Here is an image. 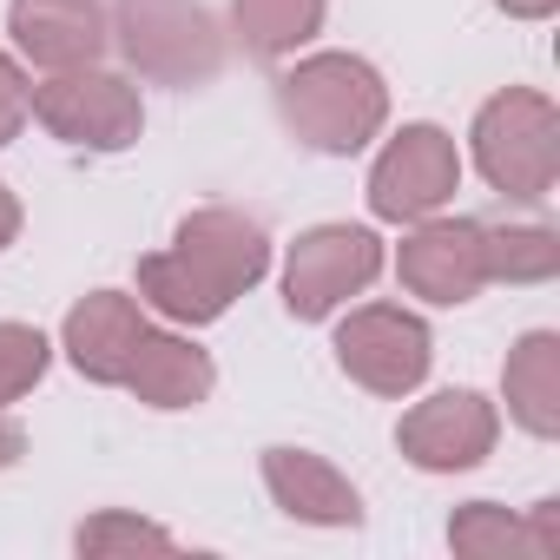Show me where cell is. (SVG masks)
<instances>
[{
    "instance_id": "obj_5",
    "label": "cell",
    "mask_w": 560,
    "mask_h": 560,
    "mask_svg": "<svg viewBox=\"0 0 560 560\" xmlns=\"http://www.w3.org/2000/svg\"><path fill=\"white\" fill-rule=\"evenodd\" d=\"M54 139L67 145H86V152H126L145 126V106H139V86L119 80V73H100V67H67L54 73L47 86H34V106H27Z\"/></svg>"
},
{
    "instance_id": "obj_4",
    "label": "cell",
    "mask_w": 560,
    "mask_h": 560,
    "mask_svg": "<svg viewBox=\"0 0 560 560\" xmlns=\"http://www.w3.org/2000/svg\"><path fill=\"white\" fill-rule=\"evenodd\" d=\"M113 34L159 86H205L224 67V34L198 0H113Z\"/></svg>"
},
{
    "instance_id": "obj_9",
    "label": "cell",
    "mask_w": 560,
    "mask_h": 560,
    "mask_svg": "<svg viewBox=\"0 0 560 560\" xmlns=\"http://www.w3.org/2000/svg\"><path fill=\"white\" fill-rule=\"evenodd\" d=\"M494 435H501V416H494V402L475 396V389H442V396L416 402V409L402 416V429H396L402 455H409L416 468H429V475H462V468L488 462Z\"/></svg>"
},
{
    "instance_id": "obj_23",
    "label": "cell",
    "mask_w": 560,
    "mask_h": 560,
    "mask_svg": "<svg viewBox=\"0 0 560 560\" xmlns=\"http://www.w3.org/2000/svg\"><path fill=\"white\" fill-rule=\"evenodd\" d=\"M21 448H27L21 422H8V416H0V468H14V462H21Z\"/></svg>"
},
{
    "instance_id": "obj_1",
    "label": "cell",
    "mask_w": 560,
    "mask_h": 560,
    "mask_svg": "<svg viewBox=\"0 0 560 560\" xmlns=\"http://www.w3.org/2000/svg\"><path fill=\"white\" fill-rule=\"evenodd\" d=\"M264 270H270L264 224L231 205H205L178 224L172 250L139 257V298L172 324H218L231 298H244Z\"/></svg>"
},
{
    "instance_id": "obj_6",
    "label": "cell",
    "mask_w": 560,
    "mask_h": 560,
    "mask_svg": "<svg viewBox=\"0 0 560 560\" xmlns=\"http://www.w3.org/2000/svg\"><path fill=\"white\" fill-rule=\"evenodd\" d=\"M383 270V244L363 231V224H317L291 244V264H284V304L291 317L317 324L330 317L337 304H350L357 291L376 284Z\"/></svg>"
},
{
    "instance_id": "obj_22",
    "label": "cell",
    "mask_w": 560,
    "mask_h": 560,
    "mask_svg": "<svg viewBox=\"0 0 560 560\" xmlns=\"http://www.w3.org/2000/svg\"><path fill=\"white\" fill-rule=\"evenodd\" d=\"M494 8H501V14H514V21H547L560 0H494Z\"/></svg>"
},
{
    "instance_id": "obj_12",
    "label": "cell",
    "mask_w": 560,
    "mask_h": 560,
    "mask_svg": "<svg viewBox=\"0 0 560 560\" xmlns=\"http://www.w3.org/2000/svg\"><path fill=\"white\" fill-rule=\"evenodd\" d=\"M264 488L291 521H311V527H357L363 521L357 488L311 448H264Z\"/></svg>"
},
{
    "instance_id": "obj_21",
    "label": "cell",
    "mask_w": 560,
    "mask_h": 560,
    "mask_svg": "<svg viewBox=\"0 0 560 560\" xmlns=\"http://www.w3.org/2000/svg\"><path fill=\"white\" fill-rule=\"evenodd\" d=\"M27 106H34V86H27V73L0 54V145H8L21 126H27Z\"/></svg>"
},
{
    "instance_id": "obj_16",
    "label": "cell",
    "mask_w": 560,
    "mask_h": 560,
    "mask_svg": "<svg viewBox=\"0 0 560 560\" xmlns=\"http://www.w3.org/2000/svg\"><path fill=\"white\" fill-rule=\"evenodd\" d=\"M501 383H508V416L527 435H540V442L560 435V337L553 330L521 337L508 370H501Z\"/></svg>"
},
{
    "instance_id": "obj_8",
    "label": "cell",
    "mask_w": 560,
    "mask_h": 560,
    "mask_svg": "<svg viewBox=\"0 0 560 560\" xmlns=\"http://www.w3.org/2000/svg\"><path fill=\"white\" fill-rule=\"evenodd\" d=\"M429 330L422 317L396 311V304H363L337 324V363L343 376H357L376 396H409L429 376Z\"/></svg>"
},
{
    "instance_id": "obj_24",
    "label": "cell",
    "mask_w": 560,
    "mask_h": 560,
    "mask_svg": "<svg viewBox=\"0 0 560 560\" xmlns=\"http://www.w3.org/2000/svg\"><path fill=\"white\" fill-rule=\"evenodd\" d=\"M14 231H21V205H14V191L0 185V250L14 244Z\"/></svg>"
},
{
    "instance_id": "obj_19",
    "label": "cell",
    "mask_w": 560,
    "mask_h": 560,
    "mask_svg": "<svg viewBox=\"0 0 560 560\" xmlns=\"http://www.w3.org/2000/svg\"><path fill=\"white\" fill-rule=\"evenodd\" d=\"M73 540H80V553H172L178 547L165 527H152L139 514H93Z\"/></svg>"
},
{
    "instance_id": "obj_3",
    "label": "cell",
    "mask_w": 560,
    "mask_h": 560,
    "mask_svg": "<svg viewBox=\"0 0 560 560\" xmlns=\"http://www.w3.org/2000/svg\"><path fill=\"white\" fill-rule=\"evenodd\" d=\"M475 165L501 198L540 205L560 178V113H553V100H540L527 86L494 93L475 113Z\"/></svg>"
},
{
    "instance_id": "obj_18",
    "label": "cell",
    "mask_w": 560,
    "mask_h": 560,
    "mask_svg": "<svg viewBox=\"0 0 560 560\" xmlns=\"http://www.w3.org/2000/svg\"><path fill=\"white\" fill-rule=\"evenodd\" d=\"M481 250H488V284H547L560 270V237L547 224H481Z\"/></svg>"
},
{
    "instance_id": "obj_2",
    "label": "cell",
    "mask_w": 560,
    "mask_h": 560,
    "mask_svg": "<svg viewBox=\"0 0 560 560\" xmlns=\"http://www.w3.org/2000/svg\"><path fill=\"white\" fill-rule=\"evenodd\" d=\"M277 113H284V126L311 152L350 159V152H363L383 132L389 86L357 54H311V60H298L284 80H277Z\"/></svg>"
},
{
    "instance_id": "obj_10",
    "label": "cell",
    "mask_w": 560,
    "mask_h": 560,
    "mask_svg": "<svg viewBox=\"0 0 560 560\" xmlns=\"http://www.w3.org/2000/svg\"><path fill=\"white\" fill-rule=\"evenodd\" d=\"M402 284L429 304H468L481 284H488V250H481V224L475 218H442V224H422L402 257Z\"/></svg>"
},
{
    "instance_id": "obj_13",
    "label": "cell",
    "mask_w": 560,
    "mask_h": 560,
    "mask_svg": "<svg viewBox=\"0 0 560 560\" xmlns=\"http://www.w3.org/2000/svg\"><path fill=\"white\" fill-rule=\"evenodd\" d=\"M145 330H152V324H145V311H139L132 298L93 291V298L73 304V317H67V357H73V370H80L86 383H126L132 350H139Z\"/></svg>"
},
{
    "instance_id": "obj_14",
    "label": "cell",
    "mask_w": 560,
    "mask_h": 560,
    "mask_svg": "<svg viewBox=\"0 0 560 560\" xmlns=\"http://www.w3.org/2000/svg\"><path fill=\"white\" fill-rule=\"evenodd\" d=\"M448 547L468 560H547L560 553V501H540L527 521L494 501H468L448 521Z\"/></svg>"
},
{
    "instance_id": "obj_20",
    "label": "cell",
    "mask_w": 560,
    "mask_h": 560,
    "mask_svg": "<svg viewBox=\"0 0 560 560\" xmlns=\"http://www.w3.org/2000/svg\"><path fill=\"white\" fill-rule=\"evenodd\" d=\"M47 376V337L34 324H0V402L27 396Z\"/></svg>"
},
{
    "instance_id": "obj_15",
    "label": "cell",
    "mask_w": 560,
    "mask_h": 560,
    "mask_svg": "<svg viewBox=\"0 0 560 560\" xmlns=\"http://www.w3.org/2000/svg\"><path fill=\"white\" fill-rule=\"evenodd\" d=\"M211 383H218L211 357L191 337H172V330H145L139 350H132V370H126V389L152 409H198L211 396Z\"/></svg>"
},
{
    "instance_id": "obj_17",
    "label": "cell",
    "mask_w": 560,
    "mask_h": 560,
    "mask_svg": "<svg viewBox=\"0 0 560 560\" xmlns=\"http://www.w3.org/2000/svg\"><path fill=\"white\" fill-rule=\"evenodd\" d=\"M231 27H237L244 54L284 60L324 27V0H231Z\"/></svg>"
},
{
    "instance_id": "obj_11",
    "label": "cell",
    "mask_w": 560,
    "mask_h": 560,
    "mask_svg": "<svg viewBox=\"0 0 560 560\" xmlns=\"http://www.w3.org/2000/svg\"><path fill=\"white\" fill-rule=\"evenodd\" d=\"M8 34H14V47L34 67H54V73L93 67L106 54V40H113L100 0H14V8H8Z\"/></svg>"
},
{
    "instance_id": "obj_7",
    "label": "cell",
    "mask_w": 560,
    "mask_h": 560,
    "mask_svg": "<svg viewBox=\"0 0 560 560\" xmlns=\"http://www.w3.org/2000/svg\"><path fill=\"white\" fill-rule=\"evenodd\" d=\"M455 185H462L455 139H448L442 126H402V132L383 145L376 172H370V211L389 218V224L429 218V211H442V205L455 198Z\"/></svg>"
}]
</instances>
